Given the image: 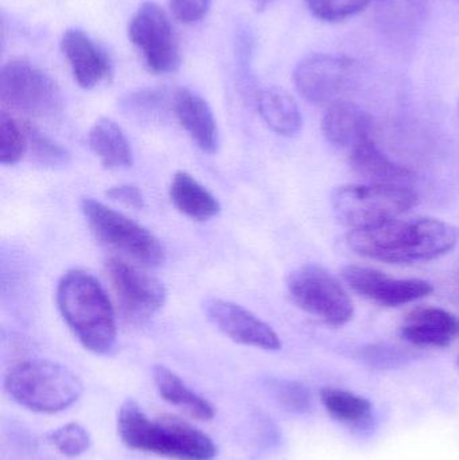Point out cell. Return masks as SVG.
<instances>
[{
	"label": "cell",
	"instance_id": "1",
	"mask_svg": "<svg viewBox=\"0 0 459 460\" xmlns=\"http://www.w3.org/2000/svg\"><path fill=\"white\" fill-rule=\"evenodd\" d=\"M459 241V229L436 218L393 220L376 228L352 230L348 243L368 259L410 264L449 253Z\"/></svg>",
	"mask_w": 459,
	"mask_h": 460
},
{
	"label": "cell",
	"instance_id": "2",
	"mask_svg": "<svg viewBox=\"0 0 459 460\" xmlns=\"http://www.w3.org/2000/svg\"><path fill=\"white\" fill-rule=\"evenodd\" d=\"M121 442L135 451L174 460H213L217 446L212 438L177 416L151 420L135 400L128 399L118 412Z\"/></svg>",
	"mask_w": 459,
	"mask_h": 460
},
{
	"label": "cell",
	"instance_id": "3",
	"mask_svg": "<svg viewBox=\"0 0 459 460\" xmlns=\"http://www.w3.org/2000/svg\"><path fill=\"white\" fill-rule=\"evenodd\" d=\"M57 305L78 342L92 353L104 356L116 343L115 311L107 292L85 270L65 273L57 287Z\"/></svg>",
	"mask_w": 459,
	"mask_h": 460
},
{
	"label": "cell",
	"instance_id": "4",
	"mask_svg": "<svg viewBox=\"0 0 459 460\" xmlns=\"http://www.w3.org/2000/svg\"><path fill=\"white\" fill-rule=\"evenodd\" d=\"M8 396L26 410L57 413L72 407L84 386L69 367L46 359L19 362L4 377Z\"/></svg>",
	"mask_w": 459,
	"mask_h": 460
},
{
	"label": "cell",
	"instance_id": "5",
	"mask_svg": "<svg viewBox=\"0 0 459 460\" xmlns=\"http://www.w3.org/2000/svg\"><path fill=\"white\" fill-rule=\"evenodd\" d=\"M417 194L399 185H345L331 194L340 223L353 230L376 228L396 220L417 204Z\"/></svg>",
	"mask_w": 459,
	"mask_h": 460
},
{
	"label": "cell",
	"instance_id": "6",
	"mask_svg": "<svg viewBox=\"0 0 459 460\" xmlns=\"http://www.w3.org/2000/svg\"><path fill=\"white\" fill-rule=\"evenodd\" d=\"M81 210L100 243L118 249L146 267H159L166 260L161 241L145 226L96 199H84Z\"/></svg>",
	"mask_w": 459,
	"mask_h": 460
},
{
	"label": "cell",
	"instance_id": "7",
	"mask_svg": "<svg viewBox=\"0 0 459 460\" xmlns=\"http://www.w3.org/2000/svg\"><path fill=\"white\" fill-rule=\"evenodd\" d=\"M0 100L11 110L32 118H53L64 105L56 81L23 59L10 61L2 67Z\"/></svg>",
	"mask_w": 459,
	"mask_h": 460
},
{
	"label": "cell",
	"instance_id": "8",
	"mask_svg": "<svg viewBox=\"0 0 459 460\" xmlns=\"http://www.w3.org/2000/svg\"><path fill=\"white\" fill-rule=\"evenodd\" d=\"M293 302L310 315L331 326H344L353 316L349 295L331 272L317 264L296 268L288 275Z\"/></svg>",
	"mask_w": 459,
	"mask_h": 460
},
{
	"label": "cell",
	"instance_id": "9",
	"mask_svg": "<svg viewBox=\"0 0 459 460\" xmlns=\"http://www.w3.org/2000/svg\"><path fill=\"white\" fill-rule=\"evenodd\" d=\"M360 66L355 59L339 54H312L298 62L294 85L310 104H333L357 85Z\"/></svg>",
	"mask_w": 459,
	"mask_h": 460
},
{
	"label": "cell",
	"instance_id": "10",
	"mask_svg": "<svg viewBox=\"0 0 459 460\" xmlns=\"http://www.w3.org/2000/svg\"><path fill=\"white\" fill-rule=\"evenodd\" d=\"M128 38L142 53L150 72H177L181 65L180 49L169 16L161 5L143 3L129 22Z\"/></svg>",
	"mask_w": 459,
	"mask_h": 460
},
{
	"label": "cell",
	"instance_id": "11",
	"mask_svg": "<svg viewBox=\"0 0 459 460\" xmlns=\"http://www.w3.org/2000/svg\"><path fill=\"white\" fill-rule=\"evenodd\" d=\"M108 279L121 308L135 319H146L163 308L166 287L142 268L112 257L105 262Z\"/></svg>",
	"mask_w": 459,
	"mask_h": 460
},
{
	"label": "cell",
	"instance_id": "12",
	"mask_svg": "<svg viewBox=\"0 0 459 460\" xmlns=\"http://www.w3.org/2000/svg\"><path fill=\"white\" fill-rule=\"evenodd\" d=\"M204 311L223 334L240 345L269 351L282 348L279 335L269 324L236 303L210 297L205 300Z\"/></svg>",
	"mask_w": 459,
	"mask_h": 460
},
{
	"label": "cell",
	"instance_id": "13",
	"mask_svg": "<svg viewBox=\"0 0 459 460\" xmlns=\"http://www.w3.org/2000/svg\"><path fill=\"white\" fill-rule=\"evenodd\" d=\"M345 281L357 294L385 307H399L428 296L434 291L428 281L393 279L372 268L349 265L342 270Z\"/></svg>",
	"mask_w": 459,
	"mask_h": 460
},
{
	"label": "cell",
	"instance_id": "14",
	"mask_svg": "<svg viewBox=\"0 0 459 460\" xmlns=\"http://www.w3.org/2000/svg\"><path fill=\"white\" fill-rule=\"evenodd\" d=\"M61 50L81 88H96L112 75V65L105 51L81 30L70 29L64 32Z\"/></svg>",
	"mask_w": 459,
	"mask_h": 460
},
{
	"label": "cell",
	"instance_id": "15",
	"mask_svg": "<svg viewBox=\"0 0 459 460\" xmlns=\"http://www.w3.org/2000/svg\"><path fill=\"white\" fill-rule=\"evenodd\" d=\"M172 111L197 147L207 154L217 153L220 146L217 123L212 108L199 94L190 89H178L174 93Z\"/></svg>",
	"mask_w": 459,
	"mask_h": 460
},
{
	"label": "cell",
	"instance_id": "16",
	"mask_svg": "<svg viewBox=\"0 0 459 460\" xmlns=\"http://www.w3.org/2000/svg\"><path fill=\"white\" fill-rule=\"evenodd\" d=\"M401 332L419 348H446L459 337V319L442 308H419L410 314Z\"/></svg>",
	"mask_w": 459,
	"mask_h": 460
},
{
	"label": "cell",
	"instance_id": "17",
	"mask_svg": "<svg viewBox=\"0 0 459 460\" xmlns=\"http://www.w3.org/2000/svg\"><path fill=\"white\" fill-rule=\"evenodd\" d=\"M371 128L368 113L358 105L344 100L329 105L323 116V135L336 147L353 150L369 139Z\"/></svg>",
	"mask_w": 459,
	"mask_h": 460
},
{
	"label": "cell",
	"instance_id": "18",
	"mask_svg": "<svg viewBox=\"0 0 459 460\" xmlns=\"http://www.w3.org/2000/svg\"><path fill=\"white\" fill-rule=\"evenodd\" d=\"M350 164L355 172L377 185L406 186L412 180V172L384 155L371 140L353 148Z\"/></svg>",
	"mask_w": 459,
	"mask_h": 460
},
{
	"label": "cell",
	"instance_id": "19",
	"mask_svg": "<svg viewBox=\"0 0 459 460\" xmlns=\"http://www.w3.org/2000/svg\"><path fill=\"white\" fill-rule=\"evenodd\" d=\"M89 147L105 169H128L134 162L131 146L123 129L110 120L100 119L92 127L88 137Z\"/></svg>",
	"mask_w": 459,
	"mask_h": 460
},
{
	"label": "cell",
	"instance_id": "20",
	"mask_svg": "<svg viewBox=\"0 0 459 460\" xmlns=\"http://www.w3.org/2000/svg\"><path fill=\"white\" fill-rule=\"evenodd\" d=\"M258 110L264 123L282 137H296L302 129V115L294 97L285 89L269 86L258 94Z\"/></svg>",
	"mask_w": 459,
	"mask_h": 460
},
{
	"label": "cell",
	"instance_id": "21",
	"mask_svg": "<svg viewBox=\"0 0 459 460\" xmlns=\"http://www.w3.org/2000/svg\"><path fill=\"white\" fill-rule=\"evenodd\" d=\"M170 199L186 217L207 221L220 213V202L201 183L185 172H177L170 185Z\"/></svg>",
	"mask_w": 459,
	"mask_h": 460
},
{
	"label": "cell",
	"instance_id": "22",
	"mask_svg": "<svg viewBox=\"0 0 459 460\" xmlns=\"http://www.w3.org/2000/svg\"><path fill=\"white\" fill-rule=\"evenodd\" d=\"M154 384L164 402L182 408L197 420L209 421L215 418V408L204 397L191 391L177 375L163 365L153 369Z\"/></svg>",
	"mask_w": 459,
	"mask_h": 460
},
{
	"label": "cell",
	"instance_id": "23",
	"mask_svg": "<svg viewBox=\"0 0 459 460\" xmlns=\"http://www.w3.org/2000/svg\"><path fill=\"white\" fill-rule=\"evenodd\" d=\"M320 396L329 415L340 423L366 427L371 421L372 404L366 397L334 388H323Z\"/></svg>",
	"mask_w": 459,
	"mask_h": 460
},
{
	"label": "cell",
	"instance_id": "24",
	"mask_svg": "<svg viewBox=\"0 0 459 460\" xmlns=\"http://www.w3.org/2000/svg\"><path fill=\"white\" fill-rule=\"evenodd\" d=\"M174 94L170 96L166 89L146 88L132 92L123 100L126 112L142 119L161 118L169 108L172 110Z\"/></svg>",
	"mask_w": 459,
	"mask_h": 460
},
{
	"label": "cell",
	"instance_id": "25",
	"mask_svg": "<svg viewBox=\"0 0 459 460\" xmlns=\"http://www.w3.org/2000/svg\"><path fill=\"white\" fill-rule=\"evenodd\" d=\"M26 126L29 150L31 151L32 161L46 169H64L70 164V154L64 146L42 134L34 126Z\"/></svg>",
	"mask_w": 459,
	"mask_h": 460
},
{
	"label": "cell",
	"instance_id": "26",
	"mask_svg": "<svg viewBox=\"0 0 459 460\" xmlns=\"http://www.w3.org/2000/svg\"><path fill=\"white\" fill-rule=\"evenodd\" d=\"M29 150L26 126L15 120L13 116L0 112V164L13 166L23 158Z\"/></svg>",
	"mask_w": 459,
	"mask_h": 460
},
{
	"label": "cell",
	"instance_id": "27",
	"mask_svg": "<svg viewBox=\"0 0 459 460\" xmlns=\"http://www.w3.org/2000/svg\"><path fill=\"white\" fill-rule=\"evenodd\" d=\"M266 386L282 410L296 415H305L312 411V394L304 384L290 380H269Z\"/></svg>",
	"mask_w": 459,
	"mask_h": 460
},
{
	"label": "cell",
	"instance_id": "28",
	"mask_svg": "<svg viewBox=\"0 0 459 460\" xmlns=\"http://www.w3.org/2000/svg\"><path fill=\"white\" fill-rule=\"evenodd\" d=\"M49 442L67 458H77L91 448L88 429L78 423H67L49 434Z\"/></svg>",
	"mask_w": 459,
	"mask_h": 460
},
{
	"label": "cell",
	"instance_id": "29",
	"mask_svg": "<svg viewBox=\"0 0 459 460\" xmlns=\"http://www.w3.org/2000/svg\"><path fill=\"white\" fill-rule=\"evenodd\" d=\"M371 0H306L315 18L325 22H340L361 13Z\"/></svg>",
	"mask_w": 459,
	"mask_h": 460
},
{
	"label": "cell",
	"instance_id": "30",
	"mask_svg": "<svg viewBox=\"0 0 459 460\" xmlns=\"http://www.w3.org/2000/svg\"><path fill=\"white\" fill-rule=\"evenodd\" d=\"M361 358L369 367H377V369H393V367H401L404 362L409 361L411 356L409 351L393 348V346L372 345L363 349Z\"/></svg>",
	"mask_w": 459,
	"mask_h": 460
},
{
	"label": "cell",
	"instance_id": "31",
	"mask_svg": "<svg viewBox=\"0 0 459 460\" xmlns=\"http://www.w3.org/2000/svg\"><path fill=\"white\" fill-rule=\"evenodd\" d=\"M212 0H170L172 15L186 24L197 23L207 15Z\"/></svg>",
	"mask_w": 459,
	"mask_h": 460
},
{
	"label": "cell",
	"instance_id": "32",
	"mask_svg": "<svg viewBox=\"0 0 459 460\" xmlns=\"http://www.w3.org/2000/svg\"><path fill=\"white\" fill-rule=\"evenodd\" d=\"M105 196L115 202L126 205L132 209H143L146 207L145 196L137 186L119 185L112 186L105 191Z\"/></svg>",
	"mask_w": 459,
	"mask_h": 460
},
{
	"label": "cell",
	"instance_id": "33",
	"mask_svg": "<svg viewBox=\"0 0 459 460\" xmlns=\"http://www.w3.org/2000/svg\"><path fill=\"white\" fill-rule=\"evenodd\" d=\"M379 3L382 11H387L388 13H396L401 11V13L409 15L410 11H414V5H417V0H376Z\"/></svg>",
	"mask_w": 459,
	"mask_h": 460
},
{
	"label": "cell",
	"instance_id": "34",
	"mask_svg": "<svg viewBox=\"0 0 459 460\" xmlns=\"http://www.w3.org/2000/svg\"><path fill=\"white\" fill-rule=\"evenodd\" d=\"M253 2H255L256 7L264 8L267 7L272 0H253Z\"/></svg>",
	"mask_w": 459,
	"mask_h": 460
},
{
	"label": "cell",
	"instance_id": "35",
	"mask_svg": "<svg viewBox=\"0 0 459 460\" xmlns=\"http://www.w3.org/2000/svg\"><path fill=\"white\" fill-rule=\"evenodd\" d=\"M458 367H459V359H458Z\"/></svg>",
	"mask_w": 459,
	"mask_h": 460
},
{
	"label": "cell",
	"instance_id": "36",
	"mask_svg": "<svg viewBox=\"0 0 459 460\" xmlns=\"http://www.w3.org/2000/svg\"><path fill=\"white\" fill-rule=\"evenodd\" d=\"M458 110H459V105H458Z\"/></svg>",
	"mask_w": 459,
	"mask_h": 460
}]
</instances>
